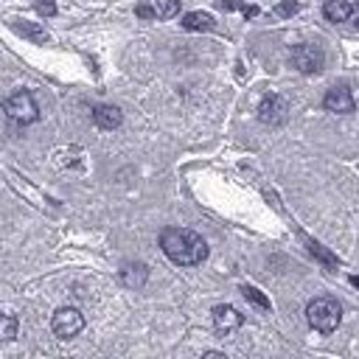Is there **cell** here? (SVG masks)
<instances>
[{
	"label": "cell",
	"mask_w": 359,
	"mask_h": 359,
	"mask_svg": "<svg viewBox=\"0 0 359 359\" xmlns=\"http://www.w3.org/2000/svg\"><path fill=\"white\" fill-rule=\"evenodd\" d=\"M160 247L177 266H196L208 258L205 238L188 227H165L160 233Z\"/></svg>",
	"instance_id": "1"
},
{
	"label": "cell",
	"mask_w": 359,
	"mask_h": 359,
	"mask_svg": "<svg viewBox=\"0 0 359 359\" xmlns=\"http://www.w3.org/2000/svg\"><path fill=\"white\" fill-rule=\"evenodd\" d=\"M306 320L314 331L320 334H331L339 320H342V306L334 300V297H314L309 306H306Z\"/></svg>",
	"instance_id": "2"
},
{
	"label": "cell",
	"mask_w": 359,
	"mask_h": 359,
	"mask_svg": "<svg viewBox=\"0 0 359 359\" xmlns=\"http://www.w3.org/2000/svg\"><path fill=\"white\" fill-rule=\"evenodd\" d=\"M202 359H227V356H224V353H219V351H208Z\"/></svg>",
	"instance_id": "23"
},
{
	"label": "cell",
	"mask_w": 359,
	"mask_h": 359,
	"mask_svg": "<svg viewBox=\"0 0 359 359\" xmlns=\"http://www.w3.org/2000/svg\"><path fill=\"white\" fill-rule=\"evenodd\" d=\"M17 331H20L17 317H14V314L0 311V342H11V339L17 337Z\"/></svg>",
	"instance_id": "13"
},
{
	"label": "cell",
	"mask_w": 359,
	"mask_h": 359,
	"mask_svg": "<svg viewBox=\"0 0 359 359\" xmlns=\"http://www.w3.org/2000/svg\"><path fill=\"white\" fill-rule=\"evenodd\" d=\"M323 107H325L328 112H337V115H348V112H353L356 101H353V95H351L348 84H337V87H331V90L323 95Z\"/></svg>",
	"instance_id": "7"
},
{
	"label": "cell",
	"mask_w": 359,
	"mask_h": 359,
	"mask_svg": "<svg viewBox=\"0 0 359 359\" xmlns=\"http://www.w3.org/2000/svg\"><path fill=\"white\" fill-rule=\"evenodd\" d=\"M351 283H353V286H356V289H359V278H356V275H353V278H351Z\"/></svg>",
	"instance_id": "24"
},
{
	"label": "cell",
	"mask_w": 359,
	"mask_h": 359,
	"mask_svg": "<svg viewBox=\"0 0 359 359\" xmlns=\"http://www.w3.org/2000/svg\"><path fill=\"white\" fill-rule=\"evenodd\" d=\"M36 11H39L42 17H53V14H56V3H53V0H36Z\"/></svg>",
	"instance_id": "19"
},
{
	"label": "cell",
	"mask_w": 359,
	"mask_h": 359,
	"mask_svg": "<svg viewBox=\"0 0 359 359\" xmlns=\"http://www.w3.org/2000/svg\"><path fill=\"white\" fill-rule=\"evenodd\" d=\"M286 118H289V104H286L283 95L269 93V95L261 98V104H258V121H261V123H266V126H280V123H286Z\"/></svg>",
	"instance_id": "6"
},
{
	"label": "cell",
	"mask_w": 359,
	"mask_h": 359,
	"mask_svg": "<svg viewBox=\"0 0 359 359\" xmlns=\"http://www.w3.org/2000/svg\"><path fill=\"white\" fill-rule=\"evenodd\" d=\"M93 121L101 129H118L123 121V112L115 104H98V107H93Z\"/></svg>",
	"instance_id": "9"
},
{
	"label": "cell",
	"mask_w": 359,
	"mask_h": 359,
	"mask_svg": "<svg viewBox=\"0 0 359 359\" xmlns=\"http://www.w3.org/2000/svg\"><path fill=\"white\" fill-rule=\"evenodd\" d=\"M3 112L14 121V123H34L36 118H39V107H36V101H34V95L31 93H25V90H17V93H11L6 101H3Z\"/></svg>",
	"instance_id": "3"
},
{
	"label": "cell",
	"mask_w": 359,
	"mask_h": 359,
	"mask_svg": "<svg viewBox=\"0 0 359 359\" xmlns=\"http://www.w3.org/2000/svg\"><path fill=\"white\" fill-rule=\"evenodd\" d=\"M135 14L143 17V20H151V17H154V6H151V3H140V6L135 8Z\"/></svg>",
	"instance_id": "21"
},
{
	"label": "cell",
	"mask_w": 359,
	"mask_h": 359,
	"mask_svg": "<svg viewBox=\"0 0 359 359\" xmlns=\"http://www.w3.org/2000/svg\"><path fill=\"white\" fill-rule=\"evenodd\" d=\"M309 250H311V252H314V255H320V258H323V261H325V264H328V266H334V264H337V258H334V255H331V252H325V250H323V247H320V244H314V241H309Z\"/></svg>",
	"instance_id": "18"
},
{
	"label": "cell",
	"mask_w": 359,
	"mask_h": 359,
	"mask_svg": "<svg viewBox=\"0 0 359 359\" xmlns=\"http://www.w3.org/2000/svg\"><path fill=\"white\" fill-rule=\"evenodd\" d=\"M323 14H325L328 22H348V17H351V3H348V0H325Z\"/></svg>",
	"instance_id": "11"
},
{
	"label": "cell",
	"mask_w": 359,
	"mask_h": 359,
	"mask_svg": "<svg viewBox=\"0 0 359 359\" xmlns=\"http://www.w3.org/2000/svg\"><path fill=\"white\" fill-rule=\"evenodd\" d=\"M50 328H53V334H56L59 339H73V337L81 334V328H84V317H81L79 309H73V306H62V309L53 311V317H50Z\"/></svg>",
	"instance_id": "4"
},
{
	"label": "cell",
	"mask_w": 359,
	"mask_h": 359,
	"mask_svg": "<svg viewBox=\"0 0 359 359\" xmlns=\"http://www.w3.org/2000/svg\"><path fill=\"white\" fill-rule=\"evenodd\" d=\"M118 278H121V283H126V286H143L146 278H149V269H146V264H140V261H126V264L121 266Z\"/></svg>",
	"instance_id": "10"
},
{
	"label": "cell",
	"mask_w": 359,
	"mask_h": 359,
	"mask_svg": "<svg viewBox=\"0 0 359 359\" xmlns=\"http://www.w3.org/2000/svg\"><path fill=\"white\" fill-rule=\"evenodd\" d=\"M177 14H180V0H157L154 3V17L168 20V17H177Z\"/></svg>",
	"instance_id": "14"
},
{
	"label": "cell",
	"mask_w": 359,
	"mask_h": 359,
	"mask_svg": "<svg viewBox=\"0 0 359 359\" xmlns=\"http://www.w3.org/2000/svg\"><path fill=\"white\" fill-rule=\"evenodd\" d=\"M213 25H216L213 17L205 14V11H188V14L182 17V28H185V31H210Z\"/></svg>",
	"instance_id": "12"
},
{
	"label": "cell",
	"mask_w": 359,
	"mask_h": 359,
	"mask_svg": "<svg viewBox=\"0 0 359 359\" xmlns=\"http://www.w3.org/2000/svg\"><path fill=\"white\" fill-rule=\"evenodd\" d=\"M14 28H17L20 34H25V36H31V39H36V42H45V31H42V28H34V25H22L20 20L14 22Z\"/></svg>",
	"instance_id": "16"
},
{
	"label": "cell",
	"mask_w": 359,
	"mask_h": 359,
	"mask_svg": "<svg viewBox=\"0 0 359 359\" xmlns=\"http://www.w3.org/2000/svg\"><path fill=\"white\" fill-rule=\"evenodd\" d=\"M210 317H213V328L219 331V334H230V331H236L241 323H244V317L233 309V306H213V311H210Z\"/></svg>",
	"instance_id": "8"
},
{
	"label": "cell",
	"mask_w": 359,
	"mask_h": 359,
	"mask_svg": "<svg viewBox=\"0 0 359 359\" xmlns=\"http://www.w3.org/2000/svg\"><path fill=\"white\" fill-rule=\"evenodd\" d=\"M219 6H222L224 11H236V8H238V11H247V8H250L244 0H219Z\"/></svg>",
	"instance_id": "20"
},
{
	"label": "cell",
	"mask_w": 359,
	"mask_h": 359,
	"mask_svg": "<svg viewBox=\"0 0 359 359\" xmlns=\"http://www.w3.org/2000/svg\"><path fill=\"white\" fill-rule=\"evenodd\" d=\"M241 294H244V297H247L250 303H255L258 309H264V311L269 309V297H266L264 292H258L255 286H247V283H244V286H241Z\"/></svg>",
	"instance_id": "15"
},
{
	"label": "cell",
	"mask_w": 359,
	"mask_h": 359,
	"mask_svg": "<svg viewBox=\"0 0 359 359\" xmlns=\"http://www.w3.org/2000/svg\"><path fill=\"white\" fill-rule=\"evenodd\" d=\"M348 22H351L353 28H359V0L351 3V17H348Z\"/></svg>",
	"instance_id": "22"
},
{
	"label": "cell",
	"mask_w": 359,
	"mask_h": 359,
	"mask_svg": "<svg viewBox=\"0 0 359 359\" xmlns=\"http://www.w3.org/2000/svg\"><path fill=\"white\" fill-rule=\"evenodd\" d=\"M297 8H300L297 0H280V3L275 6V14H278V17H292Z\"/></svg>",
	"instance_id": "17"
},
{
	"label": "cell",
	"mask_w": 359,
	"mask_h": 359,
	"mask_svg": "<svg viewBox=\"0 0 359 359\" xmlns=\"http://www.w3.org/2000/svg\"><path fill=\"white\" fill-rule=\"evenodd\" d=\"M292 65H294L300 73H320L323 65H325V53H323L320 45L303 42V45H294V48H292Z\"/></svg>",
	"instance_id": "5"
}]
</instances>
